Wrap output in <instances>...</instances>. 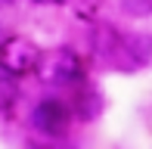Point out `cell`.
Returning <instances> with one entry per match:
<instances>
[{
  "instance_id": "obj_1",
  "label": "cell",
  "mask_w": 152,
  "mask_h": 149,
  "mask_svg": "<svg viewBox=\"0 0 152 149\" xmlns=\"http://www.w3.org/2000/svg\"><path fill=\"white\" fill-rule=\"evenodd\" d=\"M40 62V50L34 47V40L12 34L0 44V72L10 74V78H22V74H31Z\"/></svg>"
},
{
  "instance_id": "obj_2",
  "label": "cell",
  "mask_w": 152,
  "mask_h": 149,
  "mask_svg": "<svg viewBox=\"0 0 152 149\" xmlns=\"http://www.w3.org/2000/svg\"><path fill=\"white\" fill-rule=\"evenodd\" d=\"M44 81H53V84H78L84 78V65L75 56V50H56L50 56V62L44 65Z\"/></svg>"
},
{
  "instance_id": "obj_3",
  "label": "cell",
  "mask_w": 152,
  "mask_h": 149,
  "mask_svg": "<svg viewBox=\"0 0 152 149\" xmlns=\"http://www.w3.org/2000/svg\"><path fill=\"white\" fill-rule=\"evenodd\" d=\"M34 124L44 134L59 137V134H65L68 124H72V109H68L62 99H44V103L34 109Z\"/></svg>"
},
{
  "instance_id": "obj_4",
  "label": "cell",
  "mask_w": 152,
  "mask_h": 149,
  "mask_svg": "<svg viewBox=\"0 0 152 149\" xmlns=\"http://www.w3.org/2000/svg\"><path fill=\"white\" fill-rule=\"evenodd\" d=\"M121 50L127 53L137 65L152 62V37L149 34H127V37H121Z\"/></svg>"
},
{
  "instance_id": "obj_5",
  "label": "cell",
  "mask_w": 152,
  "mask_h": 149,
  "mask_svg": "<svg viewBox=\"0 0 152 149\" xmlns=\"http://www.w3.org/2000/svg\"><path fill=\"white\" fill-rule=\"evenodd\" d=\"M19 99V84L16 78H10V74L0 72V112H10L12 106H16Z\"/></svg>"
},
{
  "instance_id": "obj_6",
  "label": "cell",
  "mask_w": 152,
  "mask_h": 149,
  "mask_svg": "<svg viewBox=\"0 0 152 149\" xmlns=\"http://www.w3.org/2000/svg\"><path fill=\"white\" fill-rule=\"evenodd\" d=\"M118 3L130 19H149L152 16V0H118Z\"/></svg>"
},
{
  "instance_id": "obj_7",
  "label": "cell",
  "mask_w": 152,
  "mask_h": 149,
  "mask_svg": "<svg viewBox=\"0 0 152 149\" xmlns=\"http://www.w3.org/2000/svg\"><path fill=\"white\" fill-rule=\"evenodd\" d=\"M34 3H44V6H59V3H65V0H34Z\"/></svg>"
}]
</instances>
